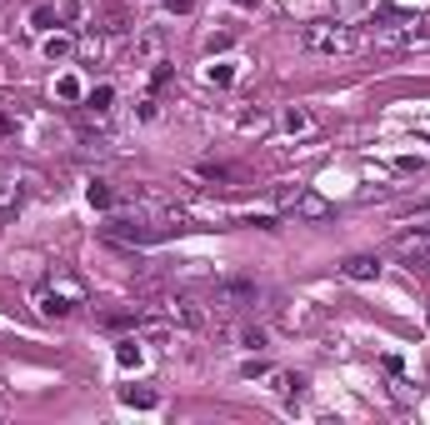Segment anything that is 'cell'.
I'll use <instances>...</instances> for the list:
<instances>
[{"instance_id":"cell-1","label":"cell","mask_w":430,"mask_h":425,"mask_svg":"<svg viewBox=\"0 0 430 425\" xmlns=\"http://www.w3.org/2000/svg\"><path fill=\"white\" fill-rule=\"evenodd\" d=\"M150 310H155L166 326H176V331H205V326H210L205 300H200V295H190V290H160Z\"/></svg>"},{"instance_id":"cell-2","label":"cell","mask_w":430,"mask_h":425,"mask_svg":"<svg viewBox=\"0 0 430 425\" xmlns=\"http://www.w3.org/2000/svg\"><path fill=\"white\" fill-rule=\"evenodd\" d=\"M255 300H260V285L255 281H215L205 290V310H210L215 326L231 321V315H240V310H255Z\"/></svg>"},{"instance_id":"cell-3","label":"cell","mask_w":430,"mask_h":425,"mask_svg":"<svg viewBox=\"0 0 430 425\" xmlns=\"http://www.w3.org/2000/svg\"><path fill=\"white\" fill-rule=\"evenodd\" d=\"M171 230H185L180 221H140V216H111L105 221V240H116V245H155V240H166Z\"/></svg>"},{"instance_id":"cell-4","label":"cell","mask_w":430,"mask_h":425,"mask_svg":"<svg viewBox=\"0 0 430 425\" xmlns=\"http://www.w3.org/2000/svg\"><path fill=\"white\" fill-rule=\"evenodd\" d=\"M300 45H305V50H315V56H345V50H355V45H360V35H355V30H345V25H305Z\"/></svg>"},{"instance_id":"cell-5","label":"cell","mask_w":430,"mask_h":425,"mask_svg":"<svg viewBox=\"0 0 430 425\" xmlns=\"http://www.w3.org/2000/svg\"><path fill=\"white\" fill-rule=\"evenodd\" d=\"M276 205L285 210V216H295V221H326L331 216V200L315 195V190H281Z\"/></svg>"},{"instance_id":"cell-6","label":"cell","mask_w":430,"mask_h":425,"mask_svg":"<svg viewBox=\"0 0 430 425\" xmlns=\"http://www.w3.org/2000/svg\"><path fill=\"white\" fill-rule=\"evenodd\" d=\"M35 305H40V315H50V321H66V315L80 305V290L70 285V290H56V285H45L40 295H35Z\"/></svg>"},{"instance_id":"cell-7","label":"cell","mask_w":430,"mask_h":425,"mask_svg":"<svg viewBox=\"0 0 430 425\" xmlns=\"http://www.w3.org/2000/svg\"><path fill=\"white\" fill-rule=\"evenodd\" d=\"M340 276H345V281H360V285H365V281H381V255H350V260L340 265Z\"/></svg>"},{"instance_id":"cell-8","label":"cell","mask_w":430,"mask_h":425,"mask_svg":"<svg viewBox=\"0 0 430 425\" xmlns=\"http://www.w3.org/2000/svg\"><path fill=\"white\" fill-rule=\"evenodd\" d=\"M16 205H20V180L11 171H0V216H11Z\"/></svg>"},{"instance_id":"cell-9","label":"cell","mask_w":430,"mask_h":425,"mask_svg":"<svg viewBox=\"0 0 430 425\" xmlns=\"http://www.w3.org/2000/svg\"><path fill=\"white\" fill-rule=\"evenodd\" d=\"M121 400H125V405H135V410H155V405H160V395H155L150 386H125V390H121Z\"/></svg>"},{"instance_id":"cell-10","label":"cell","mask_w":430,"mask_h":425,"mask_svg":"<svg viewBox=\"0 0 430 425\" xmlns=\"http://www.w3.org/2000/svg\"><path fill=\"white\" fill-rule=\"evenodd\" d=\"M111 100H116L111 85H95V90L85 95V111H90V116H105V111H111Z\"/></svg>"},{"instance_id":"cell-11","label":"cell","mask_w":430,"mask_h":425,"mask_svg":"<svg viewBox=\"0 0 430 425\" xmlns=\"http://www.w3.org/2000/svg\"><path fill=\"white\" fill-rule=\"evenodd\" d=\"M281 326H285V331H310V326H315V310H310V305L285 310V315H281Z\"/></svg>"},{"instance_id":"cell-12","label":"cell","mask_w":430,"mask_h":425,"mask_svg":"<svg viewBox=\"0 0 430 425\" xmlns=\"http://www.w3.org/2000/svg\"><path fill=\"white\" fill-rule=\"evenodd\" d=\"M281 125H285L290 135H305V130H315V116H310V111H285Z\"/></svg>"},{"instance_id":"cell-13","label":"cell","mask_w":430,"mask_h":425,"mask_svg":"<svg viewBox=\"0 0 430 425\" xmlns=\"http://www.w3.org/2000/svg\"><path fill=\"white\" fill-rule=\"evenodd\" d=\"M200 175H205V180H215V185H240V180H245V175H240V171H231V166H200Z\"/></svg>"},{"instance_id":"cell-14","label":"cell","mask_w":430,"mask_h":425,"mask_svg":"<svg viewBox=\"0 0 430 425\" xmlns=\"http://www.w3.org/2000/svg\"><path fill=\"white\" fill-rule=\"evenodd\" d=\"M70 50H75V40H70V35H50V40H45V56H50V61H66Z\"/></svg>"},{"instance_id":"cell-15","label":"cell","mask_w":430,"mask_h":425,"mask_svg":"<svg viewBox=\"0 0 430 425\" xmlns=\"http://www.w3.org/2000/svg\"><path fill=\"white\" fill-rule=\"evenodd\" d=\"M235 340H240L245 350H260V345H265V331H260V326H240V331H235Z\"/></svg>"},{"instance_id":"cell-16","label":"cell","mask_w":430,"mask_h":425,"mask_svg":"<svg viewBox=\"0 0 430 425\" xmlns=\"http://www.w3.org/2000/svg\"><path fill=\"white\" fill-rule=\"evenodd\" d=\"M116 360H121V365H125V370H130V365H140V345H135V335H130V340H121V345H116Z\"/></svg>"},{"instance_id":"cell-17","label":"cell","mask_w":430,"mask_h":425,"mask_svg":"<svg viewBox=\"0 0 430 425\" xmlns=\"http://www.w3.org/2000/svg\"><path fill=\"white\" fill-rule=\"evenodd\" d=\"M85 195H90V205H95V210H111V205H116V195H111V185H100V180H95V185H90Z\"/></svg>"},{"instance_id":"cell-18","label":"cell","mask_w":430,"mask_h":425,"mask_svg":"<svg viewBox=\"0 0 430 425\" xmlns=\"http://www.w3.org/2000/svg\"><path fill=\"white\" fill-rule=\"evenodd\" d=\"M276 390H281V395H300V390H305V376H285V370H281V376H276Z\"/></svg>"},{"instance_id":"cell-19","label":"cell","mask_w":430,"mask_h":425,"mask_svg":"<svg viewBox=\"0 0 430 425\" xmlns=\"http://www.w3.org/2000/svg\"><path fill=\"white\" fill-rule=\"evenodd\" d=\"M56 90H61L66 100H80V80H75V75H61V80H56Z\"/></svg>"},{"instance_id":"cell-20","label":"cell","mask_w":430,"mask_h":425,"mask_svg":"<svg viewBox=\"0 0 430 425\" xmlns=\"http://www.w3.org/2000/svg\"><path fill=\"white\" fill-rule=\"evenodd\" d=\"M56 20H61V16L50 11V6H35V25H40V30H50V25H56Z\"/></svg>"},{"instance_id":"cell-21","label":"cell","mask_w":430,"mask_h":425,"mask_svg":"<svg viewBox=\"0 0 430 425\" xmlns=\"http://www.w3.org/2000/svg\"><path fill=\"white\" fill-rule=\"evenodd\" d=\"M160 50V35H140V45H135V56H155Z\"/></svg>"},{"instance_id":"cell-22","label":"cell","mask_w":430,"mask_h":425,"mask_svg":"<svg viewBox=\"0 0 430 425\" xmlns=\"http://www.w3.org/2000/svg\"><path fill=\"white\" fill-rule=\"evenodd\" d=\"M210 80H215V85H231L235 70H231V66H210Z\"/></svg>"},{"instance_id":"cell-23","label":"cell","mask_w":430,"mask_h":425,"mask_svg":"<svg viewBox=\"0 0 430 425\" xmlns=\"http://www.w3.org/2000/svg\"><path fill=\"white\" fill-rule=\"evenodd\" d=\"M166 6H171V11H190V0H166Z\"/></svg>"},{"instance_id":"cell-24","label":"cell","mask_w":430,"mask_h":425,"mask_svg":"<svg viewBox=\"0 0 430 425\" xmlns=\"http://www.w3.org/2000/svg\"><path fill=\"white\" fill-rule=\"evenodd\" d=\"M0 135H11V116L6 111H0Z\"/></svg>"},{"instance_id":"cell-25","label":"cell","mask_w":430,"mask_h":425,"mask_svg":"<svg viewBox=\"0 0 430 425\" xmlns=\"http://www.w3.org/2000/svg\"><path fill=\"white\" fill-rule=\"evenodd\" d=\"M235 6H255V0H235Z\"/></svg>"}]
</instances>
